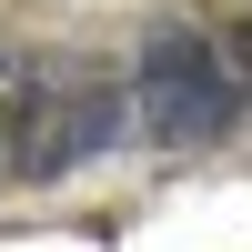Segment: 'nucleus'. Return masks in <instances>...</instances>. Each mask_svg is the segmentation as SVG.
Masks as SVG:
<instances>
[{
  "mask_svg": "<svg viewBox=\"0 0 252 252\" xmlns=\"http://www.w3.org/2000/svg\"><path fill=\"white\" fill-rule=\"evenodd\" d=\"M242 71H232V51L222 40H202V31H161V40H141V61H131V111H141V131L152 141H172V152H212L222 131H242Z\"/></svg>",
  "mask_w": 252,
  "mask_h": 252,
  "instance_id": "nucleus-1",
  "label": "nucleus"
},
{
  "mask_svg": "<svg viewBox=\"0 0 252 252\" xmlns=\"http://www.w3.org/2000/svg\"><path fill=\"white\" fill-rule=\"evenodd\" d=\"M20 172L31 182H61V172H81V161H101V152H121V131H131V91H111V81H51V91H31L20 101Z\"/></svg>",
  "mask_w": 252,
  "mask_h": 252,
  "instance_id": "nucleus-2",
  "label": "nucleus"
},
{
  "mask_svg": "<svg viewBox=\"0 0 252 252\" xmlns=\"http://www.w3.org/2000/svg\"><path fill=\"white\" fill-rule=\"evenodd\" d=\"M20 101H31V81H20V51L0 40V152H10V131H20Z\"/></svg>",
  "mask_w": 252,
  "mask_h": 252,
  "instance_id": "nucleus-3",
  "label": "nucleus"
},
{
  "mask_svg": "<svg viewBox=\"0 0 252 252\" xmlns=\"http://www.w3.org/2000/svg\"><path fill=\"white\" fill-rule=\"evenodd\" d=\"M222 51H232V71L252 81V20H242V31H232V40H222Z\"/></svg>",
  "mask_w": 252,
  "mask_h": 252,
  "instance_id": "nucleus-4",
  "label": "nucleus"
}]
</instances>
